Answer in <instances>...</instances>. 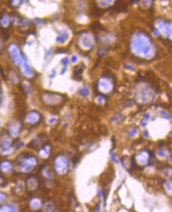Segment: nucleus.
I'll use <instances>...</instances> for the list:
<instances>
[{
    "instance_id": "58836bf2",
    "label": "nucleus",
    "mask_w": 172,
    "mask_h": 212,
    "mask_svg": "<svg viewBox=\"0 0 172 212\" xmlns=\"http://www.w3.org/2000/svg\"><path fill=\"white\" fill-rule=\"evenodd\" d=\"M56 119H51V120H50V123H54V122H55Z\"/></svg>"
},
{
    "instance_id": "4be33fe9",
    "label": "nucleus",
    "mask_w": 172,
    "mask_h": 212,
    "mask_svg": "<svg viewBox=\"0 0 172 212\" xmlns=\"http://www.w3.org/2000/svg\"><path fill=\"white\" fill-rule=\"evenodd\" d=\"M41 173H42V175L44 176L45 178H47V179H51V177H52L51 171L50 169H49L48 167H44V168L42 169Z\"/></svg>"
},
{
    "instance_id": "6e6552de",
    "label": "nucleus",
    "mask_w": 172,
    "mask_h": 212,
    "mask_svg": "<svg viewBox=\"0 0 172 212\" xmlns=\"http://www.w3.org/2000/svg\"><path fill=\"white\" fill-rule=\"evenodd\" d=\"M95 44V40L92 34L84 32L79 37L78 45L83 50H89L92 49Z\"/></svg>"
},
{
    "instance_id": "412c9836",
    "label": "nucleus",
    "mask_w": 172,
    "mask_h": 212,
    "mask_svg": "<svg viewBox=\"0 0 172 212\" xmlns=\"http://www.w3.org/2000/svg\"><path fill=\"white\" fill-rule=\"evenodd\" d=\"M11 22V18H10L9 15H3L0 20V24L2 27H7L10 24Z\"/></svg>"
},
{
    "instance_id": "1a4fd4ad",
    "label": "nucleus",
    "mask_w": 172,
    "mask_h": 212,
    "mask_svg": "<svg viewBox=\"0 0 172 212\" xmlns=\"http://www.w3.org/2000/svg\"><path fill=\"white\" fill-rule=\"evenodd\" d=\"M98 90L103 94H110L114 89V84L108 77H101L97 82Z\"/></svg>"
},
{
    "instance_id": "b1692460",
    "label": "nucleus",
    "mask_w": 172,
    "mask_h": 212,
    "mask_svg": "<svg viewBox=\"0 0 172 212\" xmlns=\"http://www.w3.org/2000/svg\"><path fill=\"white\" fill-rule=\"evenodd\" d=\"M152 3V0H141L140 4L143 8H148Z\"/></svg>"
},
{
    "instance_id": "cd10ccee",
    "label": "nucleus",
    "mask_w": 172,
    "mask_h": 212,
    "mask_svg": "<svg viewBox=\"0 0 172 212\" xmlns=\"http://www.w3.org/2000/svg\"><path fill=\"white\" fill-rule=\"evenodd\" d=\"M167 151L166 150H160V151H158V155L159 157H161V158H163V157H165L166 155H167Z\"/></svg>"
},
{
    "instance_id": "ea45409f",
    "label": "nucleus",
    "mask_w": 172,
    "mask_h": 212,
    "mask_svg": "<svg viewBox=\"0 0 172 212\" xmlns=\"http://www.w3.org/2000/svg\"><path fill=\"white\" fill-rule=\"evenodd\" d=\"M1 100H2V92H1V90H0V103H1Z\"/></svg>"
},
{
    "instance_id": "bb28decb",
    "label": "nucleus",
    "mask_w": 172,
    "mask_h": 212,
    "mask_svg": "<svg viewBox=\"0 0 172 212\" xmlns=\"http://www.w3.org/2000/svg\"><path fill=\"white\" fill-rule=\"evenodd\" d=\"M61 63L62 64H63V66H64V68H66V66H68V64L70 63V60H69L68 58H63L61 60Z\"/></svg>"
},
{
    "instance_id": "4c0bfd02",
    "label": "nucleus",
    "mask_w": 172,
    "mask_h": 212,
    "mask_svg": "<svg viewBox=\"0 0 172 212\" xmlns=\"http://www.w3.org/2000/svg\"><path fill=\"white\" fill-rule=\"evenodd\" d=\"M3 183V179H2V177H0V185Z\"/></svg>"
},
{
    "instance_id": "f704fd0d",
    "label": "nucleus",
    "mask_w": 172,
    "mask_h": 212,
    "mask_svg": "<svg viewBox=\"0 0 172 212\" xmlns=\"http://www.w3.org/2000/svg\"><path fill=\"white\" fill-rule=\"evenodd\" d=\"M77 60H78V58L77 57L76 55H73V57H72V58H71V62L73 63H77Z\"/></svg>"
},
{
    "instance_id": "c85d7f7f",
    "label": "nucleus",
    "mask_w": 172,
    "mask_h": 212,
    "mask_svg": "<svg viewBox=\"0 0 172 212\" xmlns=\"http://www.w3.org/2000/svg\"><path fill=\"white\" fill-rule=\"evenodd\" d=\"M22 2V0H11V4L14 6H18Z\"/></svg>"
},
{
    "instance_id": "c756f323",
    "label": "nucleus",
    "mask_w": 172,
    "mask_h": 212,
    "mask_svg": "<svg viewBox=\"0 0 172 212\" xmlns=\"http://www.w3.org/2000/svg\"><path fill=\"white\" fill-rule=\"evenodd\" d=\"M15 190L17 192H18L19 193H22L23 192V185L21 184H17V186H16L15 188Z\"/></svg>"
},
{
    "instance_id": "7ed1b4c3",
    "label": "nucleus",
    "mask_w": 172,
    "mask_h": 212,
    "mask_svg": "<svg viewBox=\"0 0 172 212\" xmlns=\"http://www.w3.org/2000/svg\"><path fill=\"white\" fill-rule=\"evenodd\" d=\"M134 99L136 102L141 104L152 103L156 97V92L149 84L140 82L137 84L134 89Z\"/></svg>"
},
{
    "instance_id": "6ab92c4d",
    "label": "nucleus",
    "mask_w": 172,
    "mask_h": 212,
    "mask_svg": "<svg viewBox=\"0 0 172 212\" xmlns=\"http://www.w3.org/2000/svg\"><path fill=\"white\" fill-rule=\"evenodd\" d=\"M38 155L40 158H44H44H47L49 156V155H50V148L48 146H47V145L44 146V148H42L39 151Z\"/></svg>"
},
{
    "instance_id": "a211bd4d",
    "label": "nucleus",
    "mask_w": 172,
    "mask_h": 212,
    "mask_svg": "<svg viewBox=\"0 0 172 212\" xmlns=\"http://www.w3.org/2000/svg\"><path fill=\"white\" fill-rule=\"evenodd\" d=\"M42 205V202L40 200V199L37 198H33L29 202V206L31 207V209L33 210H37V209L40 208Z\"/></svg>"
},
{
    "instance_id": "473e14b6",
    "label": "nucleus",
    "mask_w": 172,
    "mask_h": 212,
    "mask_svg": "<svg viewBox=\"0 0 172 212\" xmlns=\"http://www.w3.org/2000/svg\"><path fill=\"white\" fill-rule=\"evenodd\" d=\"M45 209L47 210H52L53 204L51 203H47L45 205Z\"/></svg>"
},
{
    "instance_id": "a878e982",
    "label": "nucleus",
    "mask_w": 172,
    "mask_h": 212,
    "mask_svg": "<svg viewBox=\"0 0 172 212\" xmlns=\"http://www.w3.org/2000/svg\"><path fill=\"white\" fill-rule=\"evenodd\" d=\"M7 194H5V193H2V192H0V203H4V202L6 201V200H7Z\"/></svg>"
},
{
    "instance_id": "5701e85b",
    "label": "nucleus",
    "mask_w": 172,
    "mask_h": 212,
    "mask_svg": "<svg viewBox=\"0 0 172 212\" xmlns=\"http://www.w3.org/2000/svg\"><path fill=\"white\" fill-rule=\"evenodd\" d=\"M115 37L112 35H110V34H107V35L104 36L102 39L103 41L107 43V44H111V43H112L113 41H115Z\"/></svg>"
},
{
    "instance_id": "e433bc0d",
    "label": "nucleus",
    "mask_w": 172,
    "mask_h": 212,
    "mask_svg": "<svg viewBox=\"0 0 172 212\" xmlns=\"http://www.w3.org/2000/svg\"><path fill=\"white\" fill-rule=\"evenodd\" d=\"M144 136H146V137L148 136V131H145V132H144Z\"/></svg>"
},
{
    "instance_id": "72a5a7b5",
    "label": "nucleus",
    "mask_w": 172,
    "mask_h": 212,
    "mask_svg": "<svg viewBox=\"0 0 172 212\" xmlns=\"http://www.w3.org/2000/svg\"><path fill=\"white\" fill-rule=\"evenodd\" d=\"M110 154H111V158H112V160H113L114 162H116V163H119V161H118V160L117 157L115 156V155H114V154L112 153V152H111V153H110Z\"/></svg>"
},
{
    "instance_id": "f3484780",
    "label": "nucleus",
    "mask_w": 172,
    "mask_h": 212,
    "mask_svg": "<svg viewBox=\"0 0 172 212\" xmlns=\"http://www.w3.org/2000/svg\"><path fill=\"white\" fill-rule=\"evenodd\" d=\"M115 0H95L96 5L100 8H108L115 3Z\"/></svg>"
},
{
    "instance_id": "a19ab883",
    "label": "nucleus",
    "mask_w": 172,
    "mask_h": 212,
    "mask_svg": "<svg viewBox=\"0 0 172 212\" xmlns=\"http://www.w3.org/2000/svg\"><path fill=\"white\" fill-rule=\"evenodd\" d=\"M2 41H1V40H0V49L2 48Z\"/></svg>"
},
{
    "instance_id": "9d476101",
    "label": "nucleus",
    "mask_w": 172,
    "mask_h": 212,
    "mask_svg": "<svg viewBox=\"0 0 172 212\" xmlns=\"http://www.w3.org/2000/svg\"><path fill=\"white\" fill-rule=\"evenodd\" d=\"M42 115L37 110H31L26 115L24 118V122L29 125H37L39 122H41Z\"/></svg>"
},
{
    "instance_id": "39448f33",
    "label": "nucleus",
    "mask_w": 172,
    "mask_h": 212,
    "mask_svg": "<svg viewBox=\"0 0 172 212\" xmlns=\"http://www.w3.org/2000/svg\"><path fill=\"white\" fill-rule=\"evenodd\" d=\"M42 101L44 104L50 106L60 105L64 101V96L55 92H45L42 96Z\"/></svg>"
},
{
    "instance_id": "20e7f679",
    "label": "nucleus",
    "mask_w": 172,
    "mask_h": 212,
    "mask_svg": "<svg viewBox=\"0 0 172 212\" xmlns=\"http://www.w3.org/2000/svg\"><path fill=\"white\" fill-rule=\"evenodd\" d=\"M38 160L31 155H21L17 159V168L23 174L32 172L37 167Z\"/></svg>"
},
{
    "instance_id": "f8f14e48",
    "label": "nucleus",
    "mask_w": 172,
    "mask_h": 212,
    "mask_svg": "<svg viewBox=\"0 0 172 212\" xmlns=\"http://www.w3.org/2000/svg\"><path fill=\"white\" fill-rule=\"evenodd\" d=\"M134 161L138 166H145L149 162L151 159V155L148 151H142L136 154L134 156Z\"/></svg>"
},
{
    "instance_id": "ddd939ff",
    "label": "nucleus",
    "mask_w": 172,
    "mask_h": 212,
    "mask_svg": "<svg viewBox=\"0 0 172 212\" xmlns=\"http://www.w3.org/2000/svg\"><path fill=\"white\" fill-rule=\"evenodd\" d=\"M11 151H12L11 140L10 138H4L0 145V153H2V155H7L11 153Z\"/></svg>"
},
{
    "instance_id": "aec40b11",
    "label": "nucleus",
    "mask_w": 172,
    "mask_h": 212,
    "mask_svg": "<svg viewBox=\"0 0 172 212\" xmlns=\"http://www.w3.org/2000/svg\"><path fill=\"white\" fill-rule=\"evenodd\" d=\"M0 211H17V207L12 203H7L0 207Z\"/></svg>"
},
{
    "instance_id": "f257e3e1",
    "label": "nucleus",
    "mask_w": 172,
    "mask_h": 212,
    "mask_svg": "<svg viewBox=\"0 0 172 212\" xmlns=\"http://www.w3.org/2000/svg\"><path fill=\"white\" fill-rule=\"evenodd\" d=\"M130 48L135 57L145 60L152 58L156 53L152 39L146 33L141 32L135 33L131 37Z\"/></svg>"
},
{
    "instance_id": "7c9ffc66",
    "label": "nucleus",
    "mask_w": 172,
    "mask_h": 212,
    "mask_svg": "<svg viewBox=\"0 0 172 212\" xmlns=\"http://www.w3.org/2000/svg\"><path fill=\"white\" fill-rule=\"evenodd\" d=\"M137 132V129H133L132 130L129 132V136H130L131 137H134Z\"/></svg>"
},
{
    "instance_id": "4468645a",
    "label": "nucleus",
    "mask_w": 172,
    "mask_h": 212,
    "mask_svg": "<svg viewBox=\"0 0 172 212\" xmlns=\"http://www.w3.org/2000/svg\"><path fill=\"white\" fill-rule=\"evenodd\" d=\"M25 184H26V188L29 191H34L38 188L39 181L36 177L31 176L26 180Z\"/></svg>"
},
{
    "instance_id": "2eb2a0df",
    "label": "nucleus",
    "mask_w": 172,
    "mask_h": 212,
    "mask_svg": "<svg viewBox=\"0 0 172 212\" xmlns=\"http://www.w3.org/2000/svg\"><path fill=\"white\" fill-rule=\"evenodd\" d=\"M13 168H14L13 164L11 163V162L7 161V160H4L0 163V171L4 174H11L13 171Z\"/></svg>"
},
{
    "instance_id": "0eeeda50",
    "label": "nucleus",
    "mask_w": 172,
    "mask_h": 212,
    "mask_svg": "<svg viewBox=\"0 0 172 212\" xmlns=\"http://www.w3.org/2000/svg\"><path fill=\"white\" fill-rule=\"evenodd\" d=\"M155 27L157 28V32L159 35H161L164 37H167L170 40L171 39V22L157 20L155 23Z\"/></svg>"
},
{
    "instance_id": "c9c22d12",
    "label": "nucleus",
    "mask_w": 172,
    "mask_h": 212,
    "mask_svg": "<svg viewBox=\"0 0 172 212\" xmlns=\"http://www.w3.org/2000/svg\"><path fill=\"white\" fill-rule=\"evenodd\" d=\"M161 116L162 117H163L164 118H169V116L167 115V114L166 113V112H164V111H163V112H161Z\"/></svg>"
},
{
    "instance_id": "f03ea898",
    "label": "nucleus",
    "mask_w": 172,
    "mask_h": 212,
    "mask_svg": "<svg viewBox=\"0 0 172 212\" xmlns=\"http://www.w3.org/2000/svg\"><path fill=\"white\" fill-rule=\"evenodd\" d=\"M8 53L13 63L19 68L21 73L26 77H32L33 76V71L27 62L26 58L21 53L19 47L15 44H11L8 47Z\"/></svg>"
},
{
    "instance_id": "9b49d317",
    "label": "nucleus",
    "mask_w": 172,
    "mask_h": 212,
    "mask_svg": "<svg viewBox=\"0 0 172 212\" xmlns=\"http://www.w3.org/2000/svg\"><path fill=\"white\" fill-rule=\"evenodd\" d=\"M7 130L9 132L10 136L12 137H18L21 133V125L19 122L16 120H13L10 122L7 125Z\"/></svg>"
},
{
    "instance_id": "2f4dec72",
    "label": "nucleus",
    "mask_w": 172,
    "mask_h": 212,
    "mask_svg": "<svg viewBox=\"0 0 172 212\" xmlns=\"http://www.w3.org/2000/svg\"><path fill=\"white\" fill-rule=\"evenodd\" d=\"M96 101H97L99 104H103L104 102V96H97V98H96Z\"/></svg>"
},
{
    "instance_id": "393cba45",
    "label": "nucleus",
    "mask_w": 172,
    "mask_h": 212,
    "mask_svg": "<svg viewBox=\"0 0 172 212\" xmlns=\"http://www.w3.org/2000/svg\"><path fill=\"white\" fill-rule=\"evenodd\" d=\"M80 93L82 95V96H88L89 95V89H88L87 88H86V86H84L83 89H81Z\"/></svg>"
},
{
    "instance_id": "dca6fc26",
    "label": "nucleus",
    "mask_w": 172,
    "mask_h": 212,
    "mask_svg": "<svg viewBox=\"0 0 172 212\" xmlns=\"http://www.w3.org/2000/svg\"><path fill=\"white\" fill-rule=\"evenodd\" d=\"M70 37V32L67 30H63L59 33V36L56 39V41L59 44H65Z\"/></svg>"
},
{
    "instance_id": "423d86ee",
    "label": "nucleus",
    "mask_w": 172,
    "mask_h": 212,
    "mask_svg": "<svg viewBox=\"0 0 172 212\" xmlns=\"http://www.w3.org/2000/svg\"><path fill=\"white\" fill-rule=\"evenodd\" d=\"M70 167L69 160L66 156L63 155H59L55 157L54 160L55 171L59 175H63L67 172Z\"/></svg>"
}]
</instances>
